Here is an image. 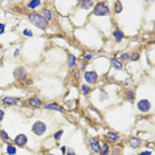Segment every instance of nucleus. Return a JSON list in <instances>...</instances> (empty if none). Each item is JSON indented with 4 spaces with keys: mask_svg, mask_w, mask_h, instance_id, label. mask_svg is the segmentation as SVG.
<instances>
[{
    "mask_svg": "<svg viewBox=\"0 0 155 155\" xmlns=\"http://www.w3.org/2000/svg\"><path fill=\"white\" fill-rule=\"evenodd\" d=\"M28 20H29V23H32L34 27H37V28H40V29H47L48 28V23L44 20V17L41 16V13H37V12L29 13Z\"/></svg>",
    "mask_w": 155,
    "mask_h": 155,
    "instance_id": "obj_1",
    "label": "nucleus"
},
{
    "mask_svg": "<svg viewBox=\"0 0 155 155\" xmlns=\"http://www.w3.org/2000/svg\"><path fill=\"white\" fill-rule=\"evenodd\" d=\"M93 15L94 16H109L110 15V8L107 3L105 1H98L93 7Z\"/></svg>",
    "mask_w": 155,
    "mask_h": 155,
    "instance_id": "obj_2",
    "label": "nucleus"
},
{
    "mask_svg": "<svg viewBox=\"0 0 155 155\" xmlns=\"http://www.w3.org/2000/svg\"><path fill=\"white\" fill-rule=\"evenodd\" d=\"M47 129H48L47 123L43 121H36L33 123V126H32V131H33L34 135H37V136L44 135V134L47 133Z\"/></svg>",
    "mask_w": 155,
    "mask_h": 155,
    "instance_id": "obj_3",
    "label": "nucleus"
},
{
    "mask_svg": "<svg viewBox=\"0 0 155 155\" xmlns=\"http://www.w3.org/2000/svg\"><path fill=\"white\" fill-rule=\"evenodd\" d=\"M98 73L96 70H86L84 73V80L86 81V84L89 85H96L98 82Z\"/></svg>",
    "mask_w": 155,
    "mask_h": 155,
    "instance_id": "obj_4",
    "label": "nucleus"
},
{
    "mask_svg": "<svg viewBox=\"0 0 155 155\" xmlns=\"http://www.w3.org/2000/svg\"><path fill=\"white\" fill-rule=\"evenodd\" d=\"M13 77H15L16 81H19V82L27 80V77H28L27 69H25L24 66H19V68H16L15 70H13Z\"/></svg>",
    "mask_w": 155,
    "mask_h": 155,
    "instance_id": "obj_5",
    "label": "nucleus"
},
{
    "mask_svg": "<svg viewBox=\"0 0 155 155\" xmlns=\"http://www.w3.org/2000/svg\"><path fill=\"white\" fill-rule=\"evenodd\" d=\"M43 105H44V102L40 97H32V98L27 99V106H29V107H32V109L43 107Z\"/></svg>",
    "mask_w": 155,
    "mask_h": 155,
    "instance_id": "obj_6",
    "label": "nucleus"
},
{
    "mask_svg": "<svg viewBox=\"0 0 155 155\" xmlns=\"http://www.w3.org/2000/svg\"><path fill=\"white\" fill-rule=\"evenodd\" d=\"M136 107L142 113H149L150 109H151V102H150L149 99H139L138 103H136Z\"/></svg>",
    "mask_w": 155,
    "mask_h": 155,
    "instance_id": "obj_7",
    "label": "nucleus"
},
{
    "mask_svg": "<svg viewBox=\"0 0 155 155\" xmlns=\"http://www.w3.org/2000/svg\"><path fill=\"white\" fill-rule=\"evenodd\" d=\"M1 102H3V105H6V106H16L21 102V99H20L19 97L8 96V97H3V98H1Z\"/></svg>",
    "mask_w": 155,
    "mask_h": 155,
    "instance_id": "obj_8",
    "label": "nucleus"
},
{
    "mask_svg": "<svg viewBox=\"0 0 155 155\" xmlns=\"http://www.w3.org/2000/svg\"><path fill=\"white\" fill-rule=\"evenodd\" d=\"M13 142H15V146H17V147H25V146L28 145V136L25 135V134H19L13 139Z\"/></svg>",
    "mask_w": 155,
    "mask_h": 155,
    "instance_id": "obj_9",
    "label": "nucleus"
},
{
    "mask_svg": "<svg viewBox=\"0 0 155 155\" xmlns=\"http://www.w3.org/2000/svg\"><path fill=\"white\" fill-rule=\"evenodd\" d=\"M43 107L45 109V110H54V112H64V107H62L61 105H59V103H56V102H48V103H44Z\"/></svg>",
    "mask_w": 155,
    "mask_h": 155,
    "instance_id": "obj_10",
    "label": "nucleus"
},
{
    "mask_svg": "<svg viewBox=\"0 0 155 155\" xmlns=\"http://www.w3.org/2000/svg\"><path fill=\"white\" fill-rule=\"evenodd\" d=\"M99 142L96 139V138H89V147L90 151L93 154H99Z\"/></svg>",
    "mask_w": 155,
    "mask_h": 155,
    "instance_id": "obj_11",
    "label": "nucleus"
},
{
    "mask_svg": "<svg viewBox=\"0 0 155 155\" xmlns=\"http://www.w3.org/2000/svg\"><path fill=\"white\" fill-rule=\"evenodd\" d=\"M66 62H68V66L69 69H73L77 66V57L74 54H72V53H68L66 54Z\"/></svg>",
    "mask_w": 155,
    "mask_h": 155,
    "instance_id": "obj_12",
    "label": "nucleus"
},
{
    "mask_svg": "<svg viewBox=\"0 0 155 155\" xmlns=\"http://www.w3.org/2000/svg\"><path fill=\"white\" fill-rule=\"evenodd\" d=\"M113 37H114L115 43H121V41L125 39V33L119 28H115L114 31H113Z\"/></svg>",
    "mask_w": 155,
    "mask_h": 155,
    "instance_id": "obj_13",
    "label": "nucleus"
},
{
    "mask_svg": "<svg viewBox=\"0 0 155 155\" xmlns=\"http://www.w3.org/2000/svg\"><path fill=\"white\" fill-rule=\"evenodd\" d=\"M129 145H130V147H133V149H138V147L142 145V139L138 138V136H131L130 141H129Z\"/></svg>",
    "mask_w": 155,
    "mask_h": 155,
    "instance_id": "obj_14",
    "label": "nucleus"
},
{
    "mask_svg": "<svg viewBox=\"0 0 155 155\" xmlns=\"http://www.w3.org/2000/svg\"><path fill=\"white\" fill-rule=\"evenodd\" d=\"M41 16L44 17V20L49 24L50 21H52V19H53V13H52V11L49 10V8H45V10H43V13H41Z\"/></svg>",
    "mask_w": 155,
    "mask_h": 155,
    "instance_id": "obj_15",
    "label": "nucleus"
},
{
    "mask_svg": "<svg viewBox=\"0 0 155 155\" xmlns=\"http://www.w3.org/2000/svg\"><path fill=\"white\" fill-rule=\"evenodd\" d=\"M106 136H107V139L112 143H117L118 141H119V134H118L117 131H109Z\"/></svg>",
    "mask_w": 155,
    "mask_h": 155,
    "instance_id": "obj_16",
    "label": "nucleus"
},
{
    "mask_svg": "<svg viewBox=\"0 0 155 155\" xmlns=\"http://www.w3.org/2000/svg\"><path fill=\"white\" fill-rule=\"evenodd\" d=\"M41 4H43L41 0H31V1L27 3V7H28L29 10H37L39 7H41Z\"/></svg>",
    "mask_w": 155,
    "mask_h": 155,
    "instance_id": "obj_17",
    "label": "nucleus"
},
{
    "mask_svg": "<svg viewBox=\"0 0 155 155\" xmlns=\"http://www.w3.org/2000/svg\"><path fill=\"white\" fill-rule=\"evenodd\" d=\"M99 152H101V155H109V152H110V145L107 142H103L102 145L99 146Z\"/></svg>",
    "mask_w": 155,
    "mask_h": 155,
    "instance_id": "obj_18",
    "label": "nucleus"
},
{
    "mask_svg": "<svg viewBox=\"0 0 155 155\" xmlns=\"http://www.w3.org/2000/svg\"><path fill=\"white\" fill-rule=\"evenodd\" d=\"M110 62H112V66L115 69V70H121V69L123 68V64H122V62L119 61L118 59H115V57L110 60Z\"/></svg>",
    "mask_w": 155,
    "mask_h": 155,
    "instance_id": "obj_19",
    "label": "nucleus"
},
{
    "mask_svg": "<svg viewBox=\"0 0 155 155\" xmlns=\"http://www.w3.org/2000/svg\"><path fill=\"white\" fill-rule=\"evenodd\" d=\"M125 99L126 101H134L135 99V92H134L133 89H130V90H127L126 93H125Z\"/></svg>",
    "mask_w": 155,
    "mask_h": 155,
    "instance_id": "obj_20",
    "label": "nucleus"
},
{
    "mask_svg": "<svg viewBox=\"0 0 155 155\" xmlns=\"http://www.w3.org/2000/svg\"><path fill=\"white\" fill-rule=\"evenodd\" d=\"M118 60H119L122 64H123V62H127L129 60H130V53L129 52H122L121 54H119V59Z\"/></svg>",
    "mask_w": 155,
    "mask_h": 155,
    "instance_id": "obj_21",
    "label": "nucleus"
},
{
    "mask_svg": "<svg viewBox=\"0 0 155 155\" xmlns=\"http://www.w3.org/2000/svg\"><path fill=\"white\" fill-rule=\"evenodd\" d=\"M81 92H82V94H84L85 97H87L90 94V92H92V87L86 84H82L81 85Z\"/></svg>",
    "mask_w": 155,
    "mask_h": 155,
    "instance_id": "obj_22",
    "label": "nucleus"
},
{
    "mask_svg": "<svg viewBox=\"0 0 155 155\" xmlns=\"http://www.w3.org/2000/svg\"><path fill=\"white\" fill-rule=\"evenodd\" d=\"M6 150H7V155H16V151H17L16 146L13 145H8L6 147Z\"/></svg>",
    "mask_w": 155,
    "mask_h": 155,
    "instance_id": "obj_23",
    "label": "nucleus"
},
{
    "mask_svg": "<svg viewBox=\"0 0 155 155\" xmlns=\"http://www.w3.org/2000/svg\"><path fill=\"white\" fill-rule=\"evenodd\" d=\"M80 6L82 7V8H85V10H89V8H92V7L94 6L93 1H89V0H82L80 3Z\"/></svg>",
    "mask_w": 155,
    "mask_h": 155,
    "instance_id": "obj_24",
    "label": "nucleus"
},
{
    "mask_svg": "<svg viewBox=\"0 0 155 155\" xmlns=\"http://www.w3.org/2000/svg\"><path fill=\"white\" fill-rule=\"evenodd\" d=\"M0 136H1V139L4 142H11V136L8 135V133L6 130H0Z\"/></svg>",
    "mask_w": 155,
    "mask_h": 155,
    "instance_id": "obj_25",
    "label": "nucleus"
},
{
    "mask_svg": "<svg viewBox=\"0 0 155 155\" xmlns=\"http://www.w3.org/2000/svg\"><path fill=\"white\" fill-rule=\"evenodd\" d=\"M114 6H115V11H114L115 13H121L122 11H123V6H122L121 1H115Z\"/></svg>",
    "mask_w": 155,
    "mask_h": 155,
    "instance_id": "obj_26",
    "label": "nucleus"
},
{
    "mask_svg": "<svg viewBox=\"0 0 155 155\" xmlns=\"http://www.w3.org/2000/svg\"><path fill=\"white\" fill-rule=\"evenodd\" d=\"M139 56H141L139 52H133V54H130V60H129V61H131V62L138 61V60H139Z\"/></svg>",
    "mask_w": 155,
    "mask_h": 155,
    "instance_id": "obj_27",
    "label": "nucleus"
},
{
    "mask_svg": "<svg viewBox=\"0 0 155 155\" xmlns=\"http://www.w3.org/2000/svg\"><path fill=\"white\" fill-rule=\"evenodd\" d=\"M62 134H64V130H57L56 133H54V135H53V138H54V141H56V142H59L60 139H61V136H62Z\"/></svg>",
    "mask_w": 155,
    "mask_h": 155,
    "instance_id": "obj_28",
    "label": "nucleus"
},
{
    "mask_svg": "<svg viewBox=\"0 0 155 155\" xmlns=\"http://www.w3.org/2000/svg\"><path fill=\"white\" fill-rule=\"evenodd\" d=\"M82 57H84L85 62H86V61H90V60H93V59H94V53H85Z\"/></svg>",
    "mask_w": 155,
    "mask_h": 155,
    "instance_id": "obj_29",
    "label": "nucleus"
},
{
    "mask_svg": "<svg viewBox=\"0 0 155 155\" xmlns=\"http://www.w3.org/2000/svg\"><path fill=\"white\" fill-rule=\"evenodd\" d=\"M23 34H24L25 37H32V36H33L32 31H29V29H24V31H23Z\"/></svg>",
    "mask_w": 155,
    "mask_h": 155,
    "instance_id": "obj_30",
    "label": "nucleus"
},
{
    "mask_svg": "<svg viewBox=\"0 0 155 155\" xmlns=\"http://www.w3.org/2000/svg\"><path fill=\"white\" fill-rule=\"evenodd\" d=\"M4 31H6V24H3V23H0V34H3Z\"/></svg>",
    "mask_w": 155,
    "mask_h": 155,
    "instance_id": "obj_31",
    "label": "nucleus"
},
{
    "mask_svg": "<svg viewBox=\"0 0 155 155\" xmlns=\"http://www.w3.org/2000/svg\"><path fill=\"white\" fill-rule=\"evenodd\" d=\"M4 115H6V113H4L3 109H0V122L4 119Z\"/></svg>",
    "mask_w": 155,
    "mask_h": 155,
    "instance_id": "obj_32",
    "label": "nucleus"
},
{
    "mask_svg": "<svg viewBox=\"0 0 155 155\" xmlns=\"http://www.w3.org/2000/svg\"><path fill=\"white\" fill-rule=\"evenodd\" d=\"M101 94H102V96L99 97V99H101V101H103V99H106V98H107V94H106L105 92H101Z\"/></svg>",
    "mask_w": 155,
    "mask_h": 155,
    "instance_id": "obj_33",
    "label": "nucleus"
},
{
    "mask_svg": "<svg viewBox=\"0 0 155 155\" xmlns=\"http://www.w3.org/2000/svg\"><path fill=\"white\" fill-rule=\"evenodd\" d=\"M19 54H20V49H19V48H16L15 52H13V57H17Z\"/></svg>",
    "mask_w": 155,
    "mask_h": 155,
    "instance_id": "obj_34",
    "label": "nucleus"
},
{
    "mask_svg": "<svg viewBox=\"0 0 155 155\" xmlns=\"http://www.w3.org/2000/svg\"><path fill=\"white\" fill-rule=\"evenodd\" d=\"M65 155H76V151H73V150H66Z\"/></svg>",
    "mask_w": 155,
    "mask_h": 155,
    "instance_id": "obj_35",
    "label": "nucleus"
},
{
    "mask_svg": "<svg viewBox=\"0 0 155 155\" xmlns=\"http://www.w3.org/2000/svg\"><path fill=\"white\" fill-rule=\"evenodd\" d=\"M60 149H61V152H62V155H65V152H66V146H61V147H60Z\"/></svg>",
    "mask_w": 155,
    "mask_h": 155,
    "instance_id": "obj_36",
    "label": "nucleus"
},
{
    "mask_svg": "<svg viewBox=\"0 0 155 155\" xmlns=\"http://www.w3.org/2000/svg\"><path fill=\"white\" fill-rule=\"evenodd\" d=\"M139 155H151V151H142L139 152Z\"/></svg>",
    "mask_w": 155,
    "mask_h": 155,
    "instance_id": "obj_37",
    "label": "nucleus"
},
{
    "mask_svg": "<svg viewBox=\"0 0 155 155\" xmlns=\"http://www.w3.org/2000/svg\"><path fill=\"white\" fill-rule=\"evenodd\" d=\"M131 82H133V81H131L130 78H129V80H126V81H125V85H127V86H130V85H131Z\"/></svg>",
    "mask_w": 155,
    "mask_h": 155,
    "instance_id": "obj_38",
    "label": "nucleus"
},
{
    "mask_svg": "<svg viewBox=\"0 0 155 155\" xmlns=\"http://www.w3.org/2000/svg\"><path fill=\"white\" fill-rule=\"evenodd\" d=\"M86 64H87V62H85V61H84V62H81V64H80V68H81V69H84L85 66H86Z\"/></svg>",
    "mask_w": 155,
    "mask_h": 155,
    "instance_id": "obj_39",
    "label": "nucleus"
},
{
    "mask_svg": "<svg viewBox=\"0 0 155 155\" xmlns=\"http://www.w3.org/2000/svg\"><path fill=\"white\" fill-rule=\"evenodd\" d=\"M49 155H53V154H49Z\"/></svg>",
    "mask_w": 155,
    "mask_h": 155,
    "instance_id": "obj_40",
    "label": "nucleus"
}]
</instances>
